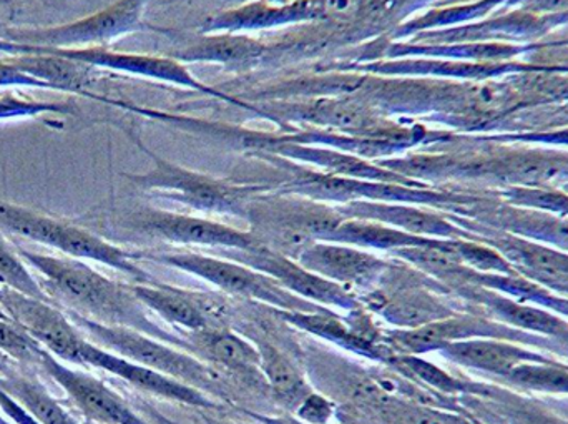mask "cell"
I'll list each match as a JSON object with an SVG mask.
<instances>
[{
	"instance_id": "obj_40",
	"label": "cell",
	"mask_w": 568,
	"mask_h": 424,
	"mask_svg": "<svg viewBox=\"0 0 568 424\" xmlns=\"http://www.w3.org/2000/svg\"><path fill=\"white\" fill-rule=\"evenodd\" d=\"M361 3L363 0H323V9L327 16L349 17L359 9Z\"/></svg>"
},
{
	"instance_id": "obj_7",
	"label": "cell",
	"mask_w": 568,
	"mask_h": 424,
	"mask_svg": "<svg viewBox=\"0 0 568 424\" xmlns=\"http://www.w3.org/2000/svg\"><path fill=\"white\" fill-rule=\"evenodd\" d=\"M146 0H116L112 6L62 26L43 29H0V39L49 49H93L142 27Z\"/></svg>"
},
{
	"instance_id": "obj_22",
	"label": "cell",
	"mask_w": 568,
	"mask_h": 424,
	"mask_svg": "<svg viewBox=\"0 0 568 424\" xmlns=\"http://www.w3.org/2000/svg\"><path fill=\"white\" fill-rule=\"evenodd\" d=\"M463 292L467 293V296L474 302L483 305L490 316L496 319V322L504 323L510 329L552 340L560 339L568 333L567 319L542 309V306L519 302L513 296L494 292V290L480 289V286H470Z\"/></svg>"
},
{
	"instance_id": "obj_5",
	"label": "cell",
	"mask_w": 568,
	"mask_h": 424,
	"mask_svg": "<svg viewBox=\"0 0 568 424\" xmlns=\"http://www.w3.org/2000/svg\"><path fill=\"white\" fill-rule=\"evenodd\" d=\"M130 135L135 140L143 153L153 160V169L142 175H129L126 179L136 189L159 192L172 202L183 203L200 212L216 213V215L243 216L245 219L248 203L260 193L266 192L262 185H233L223 180L213 179L205 173L192 172L175 165L162 157L155 155L152 150L143 145L139 137Z\"/></svg>"
},
{
	"instance_id": "obj_50",
	"label": "cell",
	"mask_w": 568,
	"mask_h": 424,
	"mask_svg": "<svg viewBox=\"0 0 568 424\" xmlns=\"http://www.w3.org/2000/svg\"><path fill=\"white\" fill-rule=\"evenodd\" d=\"M477 424V423H476Z\"/></svg>"
},
{
	"instance_id": "obj_37",
	"label": "cell",
	"mask_w": 568,
	"mask_h": 424,
	"mask_svg": "<svg viewBox=\"0 0 568 424\" xmlns=\"http://www.w3.org/2000/svg\"><path fill=\"white\" fill-rule=\"evenodd\" d=\"M337 413L334 400L327 398L323 393L311 392L294 410L293 415L307 424H331Z\"/></svg>"
},
{
	"instance_id": "obj_27",
	"label": "cell",
	"mask_w": 568,
	"mask_h": 424,
	"mask_svg": "<svg viewBox=\"0 0 568 424\" xmlns=\"http://www.w3.org/2000/svg\"><path fill=\"white\" fill-rule=\"evenodd\" d=\"M434 239L410 235L403 230L369 220L346 219L324 242L344 243L364 250L394 252L407 246L427 245Z\"/></svg>"
},
{
	"instance_id": "obj_1",
	"label": "cell",
	"mask_w": 568,
	"mask_h": 424,
	"mask_svg": "<svg viewBox=\"0 0 568 424\" xmlns=\"http://www.w3.org/2000/svg\"><path fill=\"white\" fill-rule=\"evenodd\" d=\"M26 265L32 266L43 282V292L62 302L70 312L87 316L109 326L136 330L160 342L185 350V335H175L162 329L146 315L145 306L132 292V286L113 282L82 260L42 255L26 249H17ZM50 299V296H49Z\"/></svg>"
},
{
	"instance_id": "obj_47",
	"label": "cell",
	"mask_w": 568,
	"mask_h": 424,
	"mask_svg": "<svg viewBox=\"0 0 568 424\" xmlns=\"http://www.w3.org/2000/svg\"><path fill=\"white\" fill-rule=\"evenodd\" d=\"M0 424H12V423L7 422V420H3L2 416H0Z\"/></svg>"
},
{
	"instance_id": "obj_28",
	"label": "cell",
	"mask_w": 568,
	"mask_h": 424,
	"mask_svg": "<svg viewBox=\"0 0 568 424\" xmlns=\"http://www.w3.org/2000/svg\"><path fill=\"white\" fill-rule=\"evenodd\" d=\"M0 390L17 400L40 424H79L37 380L12 372L0 375Z\"/></svg>"
},
{
	"instance_id": "obj_4",
	"label": "cell",
	"mask_w": 568,
	"mask_h": 424,
	"mask_svg": "<svg viewBox=\"0 0 568 424\" xmlns=\"http://www.w3.org/2000/svg\"><path fill=\"white\" fill-rule=\"evenodd\" d=\"M0 232L12 233L20 239L42 243V245L72 256V259L102 263V265L125 273L136 283L153 282L149 273L136 265L135 260H139V256L135 253L125 252L113 243L93 235L82 226L70 225L62 220L13 205L6 200H0Z\"/></svg>"
},
{
	"instance_id": "obj_21",
	"label": "cell",
	"mask_w": 568,
	"mask_h": 424,
	"mask_svg": "<svg viewBox=\"0 0 568 424\" xmlns=\"http://www.w3.org/2000/svg\"><path fill=\"white\" fill-rule=\"evenodd\" d=\"M266 153L284 157V159L301 160V162L313 163L321 172L331 175L346 176V179L369 180V182L397 183V185L416 186V180L407 179L393 170L384 169L381 165H373L367 160L347 155L331 149H317L306 147L303 143L284 140L283 143L270 142L263 147Z\"/></svg>"
},
{
	"instance_id": "obj_35",
	"label": "cell",
	"mask_w": 568,
	"mask_h": 424,
	"mask_svg": "<svg viewBox=\"0 0 568 424\" xmlns=\"http://www.w3.org/2000/svg\"><path fill=\"white\" fill-rule=\"evenodd\" d=\"M456 249L463 262L476 272L519 275L513 263L496 250L473 242H464V240H456Z\"/></svg>"
},
{
	"instance_id": "obj_3",
	"label": "cell",
	"mask_w": 568,
	"mask_h": 424,
	"mask_svg": "<svg viewBox=\"0 0 568 424\" xmlns=\"http://www.w3.org/2000/svg\"><path fill=\"white\" fill-rule=\"evenodd\" d=\"M250 232L260 245L297 260L314 242H324L344 222L337 209L297 195L258 196L248 203L245 215Z\"/></svg>"
},
{
	"instance_id": "obj_46",
	"label": "cell",
	"mask_w": 568,
	"mask_h": 424,
	"mask_svg": "<svg viewBox=\"0 0 568 424\" xmlns=\"http://www.w3.org/2000/svg\"><path fill=\"white\" fill-rule=\"evenodd\" d=\"M0 319L12 320V319H10V316H9V315H7V313H6V312H3L2 306H0Z\"/></svg>"
},
{
	"instance_id": "obj_2",
	"label": "cell",
	"mask_w": 568,
	"mask_h": 424,
	"mask_svg": "<svg viewBox=\"0 0 568 424\" xmlns=\"http://www.w3.org/2000/svg\"><path fill=\"white\" fill-rule=\"evenodd\" d=\"M65 313L79 326L80 332L95 345L123 356L130 362L146 366L153 372L179 380L185 385L206 393L212 398L229 402V390L222 376L219 375L220 372L196 356L190 355L185 350L160 342L136 330L102 325L70 310H65Z\"/></svg>"
},
{
	"instance_id": "obj_34",
	"label": "cell",
	"mask_w": 568,
	"mask_h": 424,
	"mask_svg": "<svg viewBox=\"0 0 568 424\" xmlns=\"http://www.w3.org/2000/svg\"><path fill=\"white\" fill-rule=\"evenodd\" d=\"M0 352L13 362L40 366L47 350L12 320L0 319Z\"/></svg>"
},
{
	"instance_id": "obj_19",
	"label": "cell",
	"mask_w": 568,
	"mask_h": 424,
	"mask_svg": "<svg viewBox=\"0 0 568 424\" xmlns=\"http://www.w3.org/2000/svg\"><path fill=\"white\" fill-rule=\"evenodd\" d=\"M344 219L369 220V222L384 223L403 230L410 235L426 236V239L460 240L464 235L459 229L447 222L437 213L417 209L410 203L394 202H359L344 203L336 206Z\"/></svg>"
},
{
	"instance_id": "obj_31",
	"label": "cell",
	"mask_w": 568,
	"mask_h": 424,
	"mask_svg": "<svg viewBox=\"0 0 568 424\" xmlns=\"http://www.w3.org/2000/svg\"><path fill=\"white\" fill-rule=\"evenodd\" d=\"M486 400H489V405L480 403L476 410L497 416L500 422L506 424H568L559 416L552 415L532 403L519 402V398L507 400V396L499 390L493 396H487Z\"/></svg>"
},
{
	"instance_id": "obj_20",
	"label": "cell",
	"mask_w": 568,
	"mask_h": 424,
	"mask_svg": "<svg viewBox=\"0 0 568 424\" xmlns=\"http://www.w3.org/2000/svg\"><path fill=\"white\" fill-rule=\"evenodd\" d=\"M524 346L526 345L509 342V340L474 339L453 343L437 353L454 365L489 373L503 380L524 363H542L552 360Z\"/></svg>"
},
{
	"instance_id": "obj_45",
	"label": "cell",
	"mask_w": 568,
	"mask_h": 424,
	"mask_svg": "<svg viewBox=\"0 0 568 424\" xmlns=\"http://www.w3.org/2000/svg\"><path fill=\"white\" fill-rule=\"evenodd\" d=\"M336 418L341 420L339 424H354V423H351L349 420L343 418V416L337 415V413H336ZM331 424H333V423H331Z\"/></svg>"
},
{
	"instance_id": "obj_26",
	"label": "cell",
	"mask_w": 568,
	"mask_h": 424,
	"mask_svg": "<svg viewBox=\"0 0 568 424\" xmlns=\"http://www.w3.org/2000/svg\"><path fill=\"white\" fill-rule=\"evenodd\" d=\"M377 306L376 313L383 316L386 322L396 329H417V326L427 325L437 320L447 319L456 315L453 306L444 303L439 296L433 292L423 289V283H417L413 289L397 292L390 300H383L381 303H374Z\"/></svg>"
},
{
	"instance_id": "obj_36",
	"label": "cell",
	"mask_w": 568,
	"mask_h": 424,
	"mask_svg": "<svg viewBox=\"0 0 568 424\" xmlns=\"http://www.w3.org/2000/svg\"><path fill=\"white\" fill-rule=\"evenodd\" d=\"M57 113V115H72L75 113L70 103L39 102V100L22 99V97L0 95V122L2 120L32 119V117Z\"/></svg>"
},
{
	"instance_id": "obj_48",
	"label": "cell",
	"mask_w": 568,
	"mask_h": 424,
	"mask_svg": "<svg viewBox=\"0 0 568 424\" xmlns=\"http://www.w3.org/2000/svg\"><path fill=\"white\" fill-rule=\"evenodd\" d=\"M0 292H2V285H0Z\"/></svg>"
},
{
	"instance_id": "obj_30",
	"label": "cell",
	"mask_w": 568,
	"mask_h": 424,
	"mask_svg": "<svg viewBox=\"0 0 568 424\" xmlns=\"http://www.w3.org/2000/svg\"><path fill=\"white\" fill-rule=\"evenodd\" d=\"M377 418L383 424H476L463 413L446 412L436 406L407 402L397 396L377 415Z\"/></svg>"
},
{
	"instance_id": "obj_32",
	"label": "cell",
	"mask_w": 568,
	"mask_h": 424,
	"mask_svg": "<svg viewBox=\"0 0 568 424\" xmlns=\"http://www.w3.org/2000/svg\"><path fill=\"white\" fill-rule=\"evenodd\" d=\"M0 285L17 290L23 295L36 296L40 300H49L36 276L29 272L26 262L20 259L19 252L7 242L0 233Z\"/></svg>"
},
{
	"instance_id": "obj_6",
	"label": "cell",
	"mask_w": 568,
	"mask_h": 424,
	"mask_svg": "<svg viewBox=\"0 0 568 424\" xmlns=\"http://www.w3.org/2000/svg\"><path fill=\"white\" fill-rule=\"evenodd\" d=\"M136 256L182 270L212 283L222 292L265 303L270 309L303 313H321L331 310L287 292L275 279L252 266L242 265L223 256L202 255L199 252L153 253V255Z\"/></svg>"
},
{
	"instance_id": "obj_13",
	"label": "cell",
	"mask_w": 568,
	"mask_h": 424,
	"mask_svg": "<svg viewBox=\"0 0 568 424\" xmlns=\"http://www.w3.org/2000/svg\"><path fill=\"white\" fill-rule=\"evenodd\" d=\"M40 369L67 393L89 422L97 424H150L129 403L89 373L75 372L47 352Z\"/></svg>"
},
{
	"instance_id": "obj_10",
	"label": "cell",
	"mask_w": 568,
	"mask_h": 424,
	"mask_svg": "<svg viewBox=\"0 0 568 424\" xmlns=\"http://www.w3.org/2000/svg\"><path fill=\"white\" fill-rule=\"evenodd\" d=\"M222 256L272 276L287 292L307 302L326 306V309L346 310V312L361 309L359 299L354 295L353 290L329 282L304 269L296 260L287 259L266 246L262 245L253 250H222Z\"/></svg>"
},
{
	"instance_id": "obj_49",
	"label": "cell",
	"mask_w": 568,
	"mask_h": 424,
	"mask_svg": "<svg viewBox=\"0 0 568 424\" xmlns=\"http://www.w3.org/2000/svg\"><path fill=\"white\" fill-rule=\"evenodd\" d=\"M567 319H568V315H567Z\"/></svg>"
},
{
	"instance_id": "obj_8",
	"label": "cell",
	"mask_w": 568,
	"mask_h": 424,
	"mask_svg": "<svg viewBox=\"0 0 568 424\" xmlns=\"http://www.w3.org/2000/svg\"><path fill=\"white\" fill-rule=\"evenodd\" d=\"M474 339L509 340L526 346H546L544 336L519 332L496 320L467 313H456L417 329L393 330L384 333L383 343L396 355L423 356L426 353L440 352L453 343Z\"/></svg>"
},
{
	"instance_id": "obj_25",
	"label": "cell",
	"mask_w": 568,
	"mask_h": 424,
	"mask_svg": "<svg viewBox=\"0 0 568 424\" xmlns=\"http://www.w3.org/2000/svg\"><path fill=\"white\" fill-rule=\"evenodd\" d=\"M253 343L258 349L260 370L265 376L273 398L282 403L284 408L290 410V415H293L297 405L313 392V386L307 382L300 366L278 346L258 339Z\"/></svg>"
},
{
	"instance_id": "obj_43",
	"label": "cell",
	"mask_w": 568,
	"mask_h": 424,
	"mask_svg": "<svg viewBox=\"0 0 568 424\" xmlns=\"http://www.w3.org/2000/svg\"><path fill=\"white\" fill-rule=\"evenodd\" d=\"M0 372L3 373V375H9L10 372V359L7 355H3L2 352H0Z\"/></svg>"
},
{
	"instance_id": "obj_15",
	"label": "cell",
	"mask_w": 568,
	"mask_h": 424,
	"mask_svg": "<svg viewBox=\"0 0 568 424\" xmlns=\"http://www.w3.org/2000/svg\"><path fill=\"white\" fill-rule=\"evenodd\" d=\"M296 262L310 272L349 290L371 289L390 269L389 262L369 250L334 242H314Z\"/></svg>"
},
{
	"instance_id": "obj_39",
	"label": "cell",
	"mask_w": 568,
	"mask_h": 424,
	"mask_svg": "<svg viewBox=\"0 0 568 424\" xmlns=\"http://www.w3.org/2000/svg\"><path fill=\"white\" fill-rule=\"evenodd\" d=\"M0 408L16 424H40L17 400H13L3 390H0Z\"/></svg>"
},
{
	"instance_id": "obj_16",
	"label": "cell",
	"mask_w": 568,
	"mask_h": 424,
	"mask_svg": "<svg viewBox=\"0 0 568 424\" xmlns=\"http://www.w3.org/2000/svg\"><path fill=\"white\" fill-rule=\"evenodd\" d=\"M130 286L146 310L166 323L180 326L185 333L200 332L210 326H225V306L213 296L153 282Z\"/></svg>"
},
{
	"instance_id": "obj_18",
	"label": "cell",
	"mask_w": 568,
	"mask_h": 424,
	"mask_svg": "<svg viewBox=\"0 0 568 424\" xmlns=\"http://www.w3.org/2000/svg\"><path fill=\"white\" fill-rule=\"evenodd\" d=\"M69 59L79 60L93 69H110L116 72L130 73L146 79L166 80V82L180 83V85L192 87L199 92L229 100V102L242 105L233 97L223 95L210 87L203 85L195 79L185 67L172 59L162 57L145 55V53L113 52L105 47H93V49H53Z\"/></svg>"
},
{
	"instance_id": "obj_14",
	"label": "cell",
	"mask_w": 568,
	"mask_h": 424,
	"mask_svg": "<svg viewBox=\"0 0 568 424\" xmlns=\"http://www.w3.org/2000/svg\"><path fill=\"white\" fill-rule=\"evenodd\" d=\"M82 366L102 370V372L123 380L140 392L149 393V395L156 396V398L180 403V405L200 410H220L223 406L219 400L212 398L206 393L185 385L179 380L162 375V373L153 372V370L139 365V363L130 362L123 356L115 355V353L90 342L89 339H87L82 349Z\"/></svg>"
},
{
	"instance_id": "obj_41",
	"label": "cell",
	"mask_w": 568,
	"mask_h": 424,
	"mask_svg": "<svg viewBox=\"0 0 568 424\" xmlns=\"http://www.w3.org/2000/svg\"><path fill=\"white\" fill-rule=\"evenodd\" d=\"M243 413H246L248 418H252L253 422L258 424H307L297 420L296 416L293 415H284V416H272V415H262V413L250 412V410H242Z\"/></svg>"
},
{
	"instance_id": "obj_42",
	"label": "cell",
	"mask_w": 568,
	"mask_h": 424,
	"mask_svg": "<svg viewBox=\"0 0 568 424\" xmlns=\"http://www.w3.org/2000/svg\"><path fill=\"white\" fill-rule=\"evenodd\" d=\"M544 349L554 350L559 355L568 356V333L560 336V339H546V346Z\"/></svg>"
},
{
	"instance_id": "obj_29",
	"label": "cell",
	"mask_w": 568,
	"mask_h": 424,
	"mask_svg": "<svg viewBox=\"0 0 568 424\" xmlns=\"http://www.w3.org/2000/svg\"><path fill=\"white\" fill-rule=\"evenodd\" d=\"M503 382L523 390H530V392L568 395V366L556 360L524 363L510 372Z\"/></svg>"
},
{
	"instance_id": "obj_24",
	"label": "cell",
	"mask_w": 568,
	"mask_h": 424,
	"mask_svg": "<svg viewBox=\"0 0 568 424\" xmlns=\"http://www.w3.org/2000/svg\"><path fill=\"white\" fill-rule=\"evenodd\" d=\"M384 365L396 372L397 375L403 376V378L416 383L420 388L433 390L437 395L487 398V396H493L497 392V388H493V386L457 378V376L444 372L434 363L416 355H396V353H393Z\"/></svg>"
},
{
	"instance_id": "obj_11",
	"label": "cell",
	"mask_w": 568,
	"mask_h": 424,
	"mask_svg": "<svg viewBox=\"0 0 568 424\" xmlns=\"http://www.w3.org/2000/svg\"><path fill=\"white\" fill-rule=\"evenodd\" d=\"M272 310L273 315L278 316L282 322L301 332L320 336L324 342L333 343L346 352L354 353L361 359L373 360L377 363H386L393 353L384 346L383 335L379 330L374 329L373 322L359 310H354L349 320L341 319L333 310L321 313L284 312V310Z\"/></svg>"
},
{
	"instance_id": "obj_9",
	"label": "cell",
	"mask_w": 568,
	"mask_h": 424,
	"mask_svg": "<svg viewBox=\"0 0 568 424\" xmlns=\"http://www.w3.org/2000/svg\"><path fill=\"white\" fill-rule=\"evenodd\" d=\"M0 306L13 323L26 330L55 359L82 366V349L87 336L65 312L53 306L49 300L23 295L17 290L2 286Z\"/></svg>"
},
{
	"instance_id": "obj_23",
	"label": "cell",
	"mask_w": 568,
	"mask_h": 424,
	"mask_svg": "<svg viewBox=\"0 0 568 424\" xmlns=\"http://www.w3.org/2000/svg\"><path fill=\"white\" fill-rule=\"evenodd\" d=\"M500 249H503V255L513 263L520 275L540 283L552 292H567V253L556 252L536 243L520 242V240L504 243Z\"/></svg>"
},
{
	"instance_id": "obj_12",
	"label": "cell",
	"mask_w": 568,
	"mask_h": 424,
	"mask_svg": "<svg viewBox=\"0 0 568 424\" xmlns=\"http://www.w3.org/2000/svg\"><path fill=\"white\" fill-rule=\"evenodd\" d=\"M132 226L146 235L182 245L213 246L220 250H253L262 246L250 230L243 232L212 220L163 210L149 209L136 213Z\"/></svg>"
},
{
	"instance_id": "obj_44",
	"label": "cell",
	"mask_w": 568,
	"mask_h": 424,
	"mask_svg": "<svg viewBox=\"0 0 568 424\" xmlns=\"http://www.w3.org/2000/svg\"><path fill=\"white\" fill-rule=\"evenodd\" d=\"M203 424H239V423L230 422V420H225V418H213V416H205V418H203Z\"/></svg>"
},
{
	"instance_id": "obj_33",
	"label": "cell",
	"mask_w": 568,
	"mask_h": 424,
	"mask_svg": "<svg viewBox=\"0 0 568 424\" xmlns=\"http://www.w3.org/2000/svg\"><path fill=\"white\" fill-rule=\"evenodd\" d=\"M263 50L265 47L262 43L253 42L246 37H216L193 47L183 57L189 60H239L252 59Z\"/></svg>"
},
{
	"instance_id": "obj_38",
	"label": "cell",
	"mask_w": 568,
	"mask_h": 424,
	"mask_svg": "<svg viewBox=\"0 0 568 424\" xmlns=\"http://www.w3.org/2000/svg\"><path fill=\"white\" fill-rule=\"evenodd\" d=\"M0 87H33V89L49 90L45 83L33 79L29 73L22 72L7 57L6 59H0Z\"/></svg>"
},
{
	"instance_id": "obj_17",
	"label": "cell",
	"mask_w": 568,
	"mask_h": 424,
	"mask_svg": "<svg viewBox=\"0 0 568 424\" xmlns=\"http://www.w3.org/2000/svg\"><path fill=\"white\" fill-rule=\"evenodd\" d=\"M185 352L202 360L216 372L233 373L250 385L263 383L260 352L255 343L226 326H210L200 332L185 333ZM268 386V385H266Z\"/></svg>"
}]
</instances>
